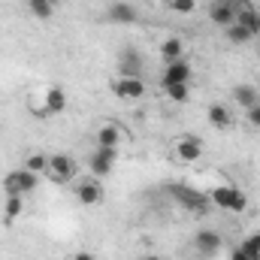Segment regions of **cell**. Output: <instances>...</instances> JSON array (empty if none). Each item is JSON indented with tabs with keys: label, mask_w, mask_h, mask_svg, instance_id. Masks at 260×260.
<instances>
[{
	"label": "cell",
	"mask_w": 260,
	"mask_h": 260,
	"mask_svg": "<svg viewBox=\"0 0 260 260\" xmlns=\"http://www.w3.org/2000/svg\"><path fill=\"white\" fill-rule=\"evenodd\" d=\"M230 260H251V257H248L242 248H233V251H230Z\"/></svg>",
	"instance_id": "obj_28"
},
{
	"label": "cell",
	"mask_w": 260,
	"mask_h": 260,
	"mask_svg": "<svg viewBox=\"0 0 260 260\" xmlns=\"http://www.w3.org/2000/svg\"><path fill=\"white\" fill-rule=\"evenodd\" d=\"M197 251L200 254H206V257H215L218 251H221V233H215V230H200L194 239Z\"/></svg>",
	"instance_id": "obj_12"
},
{
	"label": "cell",
	"mask_w": 260,
	"mask_h": 260,
	"mask_svg": "<svg viewBox=\"0 0 260 260\" xmlns=\"http://www.w3.org/2000/svg\"><path fill=\"white\" fill-rule=\"evenodd\" d=\"M170 194L179 200V206H185L188 212H194V215H206L209 212V194H203V191H194V188H188V185H173L170 188Z\"/></svg>",
	"instance_id": "obj_3"
},
{
	"label": "cell",
	"mask_w": 260,
	"mask_h": 260,
	"mask_svg": "<svg viewBox=\"0 0 260 260\" xmlns=\"http://www.w3.org/2000/svg\"><path fill=\"white\" fill-rule=\"evenodd\" d=\"M209 124H212V127L227 130L230 124H233V115H230V109H227L224 103H212V106H209Z\"/></svg>",
	"instance_id": "obj_19"
},
{
	"label": "cell",
	"mask_w": 260,
	"mask_h": 260,
	"mask_svg": "<svg viewBox=\"0 0 260 260\" xmlns=\"http://www.w3.org/2000/svg\"><path fill=\"white\" fill-rule=\"evenodd\" d=\"M209 203L218 206V209L236 212V215L248 209V197L242 194L239 188H233V185H218V188H212V191H209Z\"/></svg>",
	"instance_id": "obj_1"
},
{
	"label": "cell",
	"mask_w": 260,
	"mask_h": 260,
	"mask_svg": "<svg viewBox=\"0 0 260 260\" xmlns=\"http://www.w3.org/2000/svg\"><path fill=\"white\" fill-rule=\"evenodd\" d=\"M248 118H251V124H257L260 127V103L254 106V109H248Z\"/></svg>",
	"instance_id": "obj_27"
},
{
	"label": "cell",
	"mask_w": 260,
	"mask_h": 260,
	"mask_svg": "<svg viewBox=\"0 0 260 260\" xmlns=\"http://www.w3.org/2000/svg\"><path fill=\"white\" fill-rule=\"evenodd\" d=\"M30 12H34L37 18H52L55 3H49V0H30Z\"/></svg>",
	"instance_id": "obj_25"
},
{
	"label": "cell",
	"mask_w": 260,
	"mask_h": 260,
	"mask_svg": "<svg viewBox=\"0 0 260 260\" xmlns=\"http://www.w3.org/2000/svg\"><path fill=\"white\" fill-rule=\"evenodd\" d=\"M242 6H245V0H212L209 3V21L218 27H230Z\"/></svg>",
	"instance_id": "obj_4"
},
{
	"label": "cell",
	"mask_w": 260,
	"mask_h": 260,
	"mask_svg": "<svg viewBox=\"0 0 260 260\" xmlns=\"http://www.w3.org/2000/svg\"><path fill=\"white\" fill-rule=\"evenodd\" d=\"M115 157H118V148H103V145H97V148L91 151V157H88L91 176H94V179H106V176L112 173V167H115Z\"/></svg>",
	"instance_id": "obj_6"
},
{
	"label": "cell",
	"mask_w": 260,
	"mask_h": 260,
	"mask_svg": "<svg viewBox=\"0 0 260 260\" xmlns=\"http://www.w3.org/2000/svg\"><path fill=\"white\" fill-rule=\"evenodd\" d=\"M46 173H49V179H52L55 185H70V182L76 179L79 167H76V160H73L70 154H52Z\"/></svg>",
	"instance_id": "obj_5"
},
{
	"label": "cell",
	"mask_w": 260,
	"mask_h": 260,
	"mask_svg": "<svg viewBox=\"0 0 260 260\" xmlns=\"http://www.w3.org/2000/svg\"><path fill=\"white\" fill-rule=\"evenodd\" d=\"M191 76H194V73H191V64H188L185 58H179V61L167 64L160 85H191Z\"/></svg>",
	"instance_id": "obj_8"
},
{
	"label": "cell",
	"mask_w": 260,
	"mask_h": 260,
	"mask_svg": "<svg viewBox=\"0 0 260 260\" xmlns=\"http://www.w3.org/2000/svg\"><path fill=\"white\" fill-rule=\"evenodd\" d=\"M142 260H160V257H157V254H145Z\"/></svg>",
	"instance_id": "obj_30"
},
{
	"label": "cell",
	"mask_w": 260,
	"mask_h": 260,
	"mask_svg": "<svg viewBox=\"0 0 260 260\" xmlns=\"http://www.w3.org/2000/svg\"><path fill=\"white\" fill-rule=\"evenodd\" d=\"M118 70H121V76L142 79V58H139V52H136V49H124V52L118 55Z\"/></svg>",
	"instance_id": "obj_13"
},
{
	"label": "cell",
	"mask_w": 260,
	"mask_h": 260,
	"mask_svg": "<svg viewBox=\"0 0 260 260\" xmlns=\"http://www.w3.org/2000/svg\"><path fill=\"white\" fill-rule=\"evenodd\" d=\"M97 145H103V148H118L121 145V127L118 124H100L97 130Z\"/></svg>",
	"instance_id": "obj_18"
},
{
	"label": "cell",
	"mask_w": 260,
	"mask_h": 260,
	"mask_svg": "<svg viewBox=\"0 0 260 260\" xmlns=\"http://www.w3.org/2000/svg\"><path fill=\"white\" fill-rule=\"evenodd\" d=\"M21 212H24V197H6V206H3V224H12Z\"/></svg>",
	"instance_id": "obj_20"
},
{
	"label": "cell",
	"mask_w": 260,
	"mask_h": 260,
	"mask_svg": "<svg viewBox=\"0 0 260 260\" xmlns=\"http://www.w3.org/2000/svg\"><path fill=\"white\" fill-rule=\"evenodd\" d=\"M236 24H242L251 37H260V9H254L251 3H245L236 15Z\"/></svg>",
	"instance_id": "obj_14"
},
{
	"label": "cell",
	"mask_w": 260,
	"mask_h": 260,
	"mask_svg": "<svg viewBox=\"0 0 260 260\" xmlns=\"http://www.w3.org/2000/svg\"><path fill=\"white\" fill-rule=\"evenodd\" d=\"M106 15H109V21H118V24H133L139 15H136V9L130 6V3H112L109 9H106Z\"/></svg>",
	"instance_id": "obj_17"
},
{
	"label": "cell",
	"mask_w": 260,
	"mask_h": 260,
	"mask_svg": "<svg viewBox=\"0 0 260 260\" xmlns=\"http://www.w3.org/2000/svg\"><path fill=\"white\" fill-rule=\"evenodd\" d=\"M49 3H58V0H49Z\"/></svg>",
	"instance_id": "obj_32"
},
{
	"label": "cell",
	"mask_w": 260,
	"mask_h": 260,
	"mask_svg": "<svg viewBox=\"0 0 260 260\" xmlns=\"http://www.w3.org/2000/svg\"><path fill=\"white\" fill-rule=\"evenodd\" d=\"M112 94L121 97V100H142L145 97V82L133 79V76H118L112 82Z\"/></svg>",
	"instance_id": "obj_7"
},
{
	"label": "cell",
	"mask_w": 260,
	"mask_h": 260,
	"mask_svg": "<svg viewBox=\"0 0 260 260\" xmlns=\"http://www.w3.org/2000/svg\"><path fill=\"white\" fill-rule=\"evenodd\" d=\"M43 106H46V115H61L67 109V91L58 88V85L46 88L43 91Z\"/></svg>",
	"instance_id": "obj_11"
},
{
	"label": "cell",
	"mask_w": 260,
	"mask_h": 260,
	"mask_svg": "<svg viewBox=\"0 0 260 260\" xmlns=\"http://www.w3.org/2000/svg\"><path fill=\"white\" fill-rule=\"evenodd\" d=\"M224 30H227V40H230V43H236V46H242V43H251V40H254V37H251L242 24H236V21H233L230 27H224Z\"/></svg>",
	"instance_id": "obj_22"
},
{
	"label": "cell",
	"mask_w": 260,
	"mask_h": 260,
	"mask_svg": "<svg viewBox=\"0 0 260 260\" xmlns=\"http://www.w3.org/2000/svg\"><path fill=\"white\" fill-rule=\"evenodd\" d=\"M164 91H167V97L173 100V103H185L188 100V85H164Z\"/></svg>",
	"instance_id": "obj_24"
},
{
	"label": "cell",
	"mask_w": 260,
	"mask_h": 260,
	"mask_svg": "<svg viewBox=\"0 0 260 260\" xmlns=\"http://www.w3.org/2000/svg\"><path fill=\"white\" fill-rule=\"evenodd\" d=\"M245 254L251 260H260V233H251V236H245V242L239 245Z\"/></svg>",
	"instance_id": "obj_23"
},
{
	"label": "cell",
	"mask_w": 260,
	"mask_h": 260,
	"mask_svg": "<svg viewBox=\"0 0 260 260\" xmlns=\"http://www.w3.org/2000/svg\"><path fill=\"white\" fill-rule=\"evenodd\" d=\"M37 185H40L37 173H30V170H24V167L3 176V191H6V197H24V194H30Z\"/></svg>",
	"instance_id": "obj_2"
},
{
	"label": "cell",
	"mask_w": 260,
	"mask_h": 260,
	"mask_svg": "<svg viewBox=\"0 0 260 260\" xmlns=\"http://www.w3.org/2000/svg\"><path fill=\"white\" fill-rule=\"evenodd\" d=\"M170 6H173L179 15H191L197 9V0H170Z\"/></svg>",
	"instance_id": "obj_26"
},
{
	"label": "cell",
	"mask_w": 260,
	"mask_h": 260,
	"mask_svg": "<svg viewBox=\"0 0 260 260\" xmlns=\"http://www.w3.org/2000/svg\"><path fill=\"white\" fill-rule=\"evenodd\" d=\"M176 157H179L182 164H197V160L203 157V142H200L197 136H182V139L176 142Z\"/></svg>",
	"instance_id": "obj_9"
},
{
	"label": "cell",
	"mask_w": 260,
	"mask_h": 260,
	"mask_svg": "<svg viewBox=\"0 0 260 260\" xmlns=\"http://www.w3.org/2000/svg\"><path fill=\"white\" fill-rule=\"evenodd\" d=\"M233 100H236V106H242V109H254L260 103V94L254 85H236L233 88Z\"/></svg>",
	"instance_id": "obj_15"
},
{
	"label": "cell",
	"mask_w": 260,
	"mask_h": 260,
	"mask_svg": "<svg viewBox=\"0 0 260 260\" xmlns=\"http://www.w3.org/2000/svg\"><path fill=\"white\" fill-rule=\"evenodd\" d=\"M73 260H97V257H94V254H88V251H82V254H76Z\"/></svg>",
	"instance_id": "obj_29"
},
{
	"label": "cell",
	"mask_w": 260,
	"mask_h": 260,
	"mask_svg": "<svg viewBox=\"0 0 260 260\" xmlns=\"http://www.w3.org/2000/svg\"><path fill=\"white\" fill-rule=\"evenodd\" d=\"M157 3H170V0H157Z\"/></svg>",
	"instance_id": "obj_31"
},
{
	"label": "cell",
	"mask_w": 260,
	"mask_h": 260,
	"mask_svg": "<svg viewBox=\"0 0 260 260\" xmlns=\"http://www.w3.org/2000/svg\"><path fill=\"white\" fill-rule=\"evenodd\" d=\"M24 170H30V173H46L49 170V157L43 154V151H34V154H27V160H24Z\"/></svg>",
	"instance_id": "obj_21"
},
{
	"label": "cell",
	"mask_w": 260,
	"mask_h": 260,
	"mask_svg": "<svg viewBox=\"0 0 260 260\" xmlns=\"http://www.w3.org/2000/svg\"><path fill=\"white\" fill-rule=\"evenodd\" d=\"M160 58H164V64H173V61L185 58V43L179 37H167L160 43Z\"/></svg>",
	"instance_id": "obj_16"
},
{
	"label": "cell",
	"mask_w": 260,
	"mask_h": 260,
	"mask_svg": "<svg viewBox=\"0 0 260 260\" xmlns=\"http://www.w3.org/2000/svg\"><path fill=\"white\" fill-rule=\"evenodd\" d=\"M76 200H79L82 206H97V203L103 200L100 182H97V179H82V182L76 185Z\"/></svg>",
	"instance_id": "obj_10"
}]
</instances>
